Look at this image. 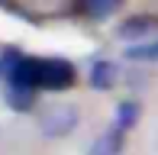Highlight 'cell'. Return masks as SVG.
<instances>
[{"instance_id":"1","label":"cell","mask_w":158,"mask_h":155,"mask_svg":"<svg viewBox=\"0 0 158 155\" xmlns=\"http://www.w3.org/2000/svg\"><path fill=\"white\" fill-rule=\"evenodd\" d=\"M13 81L32 84L35 90H68L77 81V71L64 58H32V55H26Z\"/></svg>"},{"instance_id":"2","label":"cell","mask_w":158,"mask_h":155,"mask_svg":"<svg viewBox=\"0 0 158 155\" xmlns=\"http://www.w3.org/2000/svg\"><path fill=\"white\" fill-rule=\"evenodd\" d=\"M77 119H81V113H77L74 103H48L45 110H39V129L42 136L61 139L77 126Z\"/></svg>"},{"instance_id":"3","label":"cell","mask_w":158,"mask_h":155,"mask_svg":"<svg viewBox=\"0 0 158 155\" xmlns=\"http://www.w3.org/2000/svg\"><path fill=\"white\" fill-rule=\"evenodd\" d=\"M3 100H6V107L16 110V113H29L35 107V87L32 84H19V81H6Z\"/></svg>"},{"instance_id":"4","label":"cell","mask_w":158,"mask_h":155,"mask_svg":"<svg viewBox=\"0 0 158 155\" xmlns=\"http://www.w3.org/2000/svg\"><path fill=\"white\" fill-rule=\"evenodd\" d=\"M123 142H126V129H119V126L113 123L106 132H100L94 142H90L87 155H123Z\"/></svg>"},{"instance_id":"5","label":"cell","mask_w":158,"mask_h":155,"mask_svg":"<svg viewBox=\"0 0 158 155\" xmlns=\"http://www.w3.org/2000/svg\"><path fill=\"white\" fill-rule=\"evenodd\" d=\"M119 84V68L113 61H94L90 68V87L94 90H113Z\"/></svg>"},{"instance_id":"6","label":"cell","mask_w":158,"mask_h":155,"mask_svg":"<svg viewBox=\"0 0 158 155\" xmlns=\"http://www.w3.org/2000/svg\"><path fill=\"white\" fill-rule=\"evenodd\" d=\"M155 26H158L155 16H129V19L119 23L116 36H119V39H139V36H148Z\"/></svg>"},{"instance_id":"7","label":"cell","mask_w":158,"mask_h":155,"mask_svg":"<svg viewBox=\"0 0 158 155\" xmlns=\"http://www.w3.org/2000/svg\"><path fill=\"white\" fill-rule=\"evenodd\" d=\"M77 6H81V13L90 16V19H106L110 13L119 10V0H81Z\"/></svg>"},{"instance_id":"8","label":"cell","mask_w":158,"mask_h":155,"mask_svg":"<svg viewBox=\"0 0 158 155\" xmlns=\"http://www.w3.org/2000/svg\"><path fill=\"white\" fill-rule=\"evenodd\" d=\"M135 119H139V103H135V100H123V103L116 107V119H113V123H116L119 129L129 132V129L135 126Z\"/></svg>"},{"instance_id":"9","label":"cell","mask_w":158,"mask_h":155,"mask_svg":"<svg viewBox=\"0 0 158 155\" xmlns=\"http://www.w3.org/2000/svg\"><path fill=\"white\" fill-rule=\"evenodd\" d=\"M126 58H132V61H158V42H148V45H135V48H129Z\"/></svg>"}]
</instances>
